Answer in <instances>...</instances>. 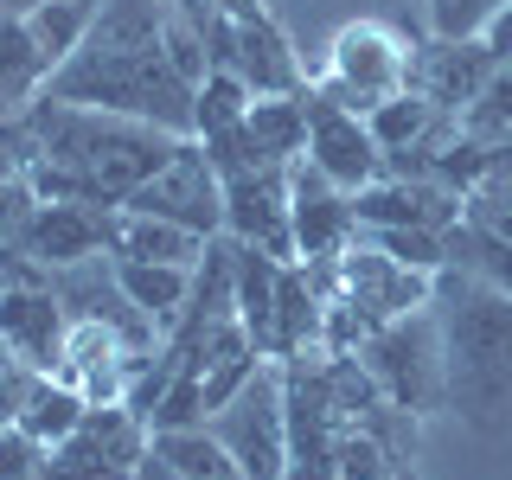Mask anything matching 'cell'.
Returning <instances> with one entry per match:
<instances>
[{
  "mask_svg": "<svg viewBox=\"0 0 512 480\" xmlns=\"http://www.w3.org/2000/svg\"><path fill=\"white\" fill-rule=\"evenodd\" d=\"M84 410H90V397L84 391H71L64 378H45V372H32V384H26V404H20V429L32 442H64L77 423H84Z\"/></svg>",
  "mask_w": 512,
  "mask_h": 480,
  "instance_id": "23",
  "label": "cell"
},
{
  "mask_svg": "<svg viewBox=\"0 0 512 480\" xmlns=\"http://www.w3.org/2000/svg\"><path fill=\"white\" fill-rule=\"evenodd\" d=\"M506 13V0H429L436 39H487V26Z\"/></svg>",
  "mask_w": 512,
  "mask_h": 480,
  "instance_id": "27",
  "label": "cell"
},
{
  "mask_svg": "<svg viewBox=\"0 0 512 480\" xmlns=\"http://www.w3.org/2000/svg\"><path fill=\"white\" fill-rule=\"evenodd\" d=\"M365 244H378L384 256L423 269V276H442L448 269V231H404V224H365Z\"/></svg>",
  "mask_w": 512,
  "mask_h": 480,
  "instance_id": "26",
  "label": "cell"
},
{
  "mask_svg": "<svg viewBox=\"0 0 512 480\" xmlns=\"http://www.w3.org/2000/svg\"><path fill=\"white\" fill-rule=\"evenodd\" d=\"M461 128H468L474 141H506L512 135V52L493 64V77L480 84V96L461 109Z\"/></svg>",
  "mask_w": 512,
  "mask_h": 480,
  "instance_id": "25",
  "label": "cell"
},
{
  "mask_svg": "<svg viewBox=\"0 0 512 480\" xmlns=\"http://www.w3.org/2000/svg\"><path fill=\"white\" fill-rule=\"evenodd\" d=\"M167 20H173V0H103L90 39L45 77L39 96L192 135V84L173 64Z\"/></svg>",
  "mask_w": 512,
  "mask_h": 480,
  "instance_id": "1",
  "label": "cell"
},
{
  "mask_svg": "<svg viewBox=\"0 0 512 480\" xmlns=\"http://www.w3.org/2000/svg\"><path fill=\"white\" fill-rule=\"evenodd\" d=\"M64 340H71V308H64L58 282H39L32 269L0 282V352L7 359L52 378L64 359Z\"/></svg>",
  "mask_w": 512,
  "mask_h": 480,
  "instance_id": "9",
  "label": "cell"
},
{
  "mask_svg": "<svg viewBox=\"0 0 512 480\" xmlns=\"http://www.w3.org/2000/svg\"><path fill=\"white\" fill-rule=\"evenodd\" d=\"M45 77H52V64L32 45V26L0 13V116H20L32 96L45 90Z\"/></svg>",
  "mask_w": 512,
  "mask_h": 480,
  "instance_id": "20",
  "label": "cell"
},
{
  "mask_svg": "<svg viewBox=\"0 0 512 480\" xmlns=\"http://www.w3.org/2000/svg\"><path fill=\"white\" fill-rule=\"evenodd\" d=\"M359 365L372 372V384L397 410H410V416L448 410L442 404V327H436V308H416L404 320L372 327L365 346H359Z\"/></svg>",
  "mask_w": 512,
  "mask_h": 480,
  "instance_id": "5",
  "label": "cell"
},
{
  "mask_svg": "<svg viewBox=\"0 0 512 480\" xmlns=\"http://www.w3.org/2000/svg\"><path fill=\"white\" fill-rule=\"evenodd\" d=\"M244 141L263 167H295L308 154V90L295 96H256L244 116Z\"/></svg>",
  "mask_w": 512,
  "mask_h": 480,
  "instance_id": "17",
  "label": "cell"
},
{
  "mask_svg": "<svg viewBox=\"0 0 512 480\" xmlns=\"http://www.w3.org/2000/svg\"><path fill=\"white\" fill-rule=\"evenodd\" d=\"M224 237L295 263V205H288V167H256L224 180Z\"/></svg>",
  "mask_w": 512,
  "mask_h": 480,
  "instance_id": "10",
  "label": "cell"
},
{
  "mask_svg": "<svg viewBox=\"0 0 512 480\" xmlns=\"http://www.w3.org/2000/svg\"><path fill=\"white\" fill-rule=\"evenodd\" d=\"M308 160L340 192H359V186L384 180V148H378L372 122L340 109V103H327L314 84H308Z\"/></svg>",
  "mask_w": 512,
  "mask_h": 480,
  "instance_id": "11",
  "label": "cell"
},
{
  "mask_svg": "<svg viewBox=\"0 0 512 480\" xmlns=\"http://www.w3.org/2000/svg\"><path fill=\"white\" fill-rule=\"evenodd\" d=\"M506 148H512V135H506Z\"/></svg>",
  "mask_w": 512,
  "mask_h": 480,
  "instance_id": "35",
  "label": "cell"
},
{
  "mask_svg": "<svg viewBox=\"0 0 512 480\" xmlns=\"http://www.w3.org/2000/svg\"><path fill=\"white\" fill-rule=\"evenodd\" d=\"M288 205H295V263H320V256H340L359 237L352 218V192H340L308 154L288 167Z\"/></svg>",
  "mask_w": 512,
  "mask_h": 480,
  "instance_id": "12",
  "label": "cell"
},
{
  "mask_svg": "<svg viewBox=\"0 0 512 480\" xmlns=\"http://www.w3.org/2000/svg\"><path fill=\"white\" fill-rule=\"evenodd\" d=\"M365 122H372V135L384 148V167H391V160H404L410 148H423V141L436 135V128L448 122V109H436L429 96H416V90H397L391 103H378Z\"/></svg>",
  "mask_w": 512,
  "mask_h": 480,
  "instance_id": "21",
  "label": "cell"
},
{
  "mask_svg": "<svg viewBox=\"0 0 512 480\" xmlns=\"http://www.w3.org/2000/svg\"><path fill=\"white\" fill-rule=\"evenodd\" d=\"M212 436L237 455L250 480H288V384L282 359H263L231 391V404L212 410Z\"/></svg>",
  "mask_w": 512,
  "mask_h": 480,
  "instance_id": "6",
  "label": "cell"
},
{
  "mask_svg": "<svg viewBox=\"0 0 512 480\" xmlns=\"http://www.w3.org/2000/svg\"><path fill=\"white\" fill-rule=\"evenodd\" d=\"M39 212V192H32V180H0V244H20L26 218Z\"/></svg>",
  "mask_w": 512,
  "mask_h": 480,
  "instance_id": "29",
  "label": "cell"
},
{
  "mask_svg": "<svg viewBox=\"0 0 512 480\" xmlns=\"http://www.w3.org/2000/svg\"><path fill=\"white\" fill-rule=\"evenodd\" d=\"M429 308L442 327V404L487 436H512V295L442 269Z\"/></svg>",
  "mask_w": 512,
  "mask_h": 480,
  "instance_id": "3",
  "label": "cell"
},
{
  "mask_svg": "<svg viewBox=\"0 0 512 480\" xmlns=\"http://www.w3.org/2000/svg\"><path fill=\"white\" fill-rule=\"evenodd\" d=\"M250 103H256V90L244 77L212 64V71L199 77V90H192V141H218V135H231V128H244Z\"/></svg>",
  "mask_w": 512,
  "mask_h": 480,
  "instance_id": "22",
  "label": "cell"
},
{
  "mask_svg": "<svg viewBox=\"0 0 512 480\" xmlns=\"http://www.w3.org/2000/svg\"><path fill=\"white\" fill-rule=\"evenodd\" d=\"M154 455L167 461L180 480H250L237 468V455L212 436V423H192V429H154Z\"/></svg>",
  "mask_w": 512,
  "mask_h": 480,
  "instance_id": "19",
  "label": "cell"
},
{
  "mask_svg": "<svg viewBox=\"0 0 512 480\" xmlns=\"http://www.w3.org/2000/svg\"><path fill=\"white\" fill-rule=\"evenodd\" d=\"M391 480H423V474H416V468H397V474H391Z\"/></svg>",
  "mask_w": 512,
  "mask_h": 480,
  "instance_id": "34",
  "label": "cell"
},
{
  "mask_svg": "<svg viewBox=\"0 0 512 480\" xmlns=\"http://www.w3.org/2000/svg\"><path fill=\"white\" fill-rule=\"evenodd\" d=\"M154 448V429L128 404H90L84 423L45 448L39 480H135Z\"/></svg>",
  "mask_w": 512,
  "mask_h": 480,
  "instance_id": "7",
  "label": "cell"
},
{
  "mask_svg": "<svg viewBox=\"0 0 512 480\" xmlns=\"http://www.w3.org/2000/svg\"><path fill=\"white\" fill-rule=\"evenodd\" d=\"M122 205L128 212H148V218H167V224H186L199 237H224V180L205 160L199 141H180V154L154 180H141Z\"/></svg>",
  "mask_w": 512,
  "mask_h": 480,
  "instance_id": "8",
  "label": "cell"
},
{
  "mask_svg": "<svg viewBox=\"0 0 512 480\" xmlns=\"http://www.w3.org/2000/svg\"><path fill=\"white\" fill-rule=\"evenodd\" d=\"M506 52H493V39H429L410 52V90L429 96L436 109L461 116V109L480 96V84L493 77V64Z\"/></svg>",
  "mask_w": 512,
  "mask_h": 480,
  "instance_id": "14",
  "label": "cell"
},
{
  "mask_svg": "<svg viewBox=\"0 0 512 480\" xmlns=\"http://www.w3.org/2000/svg\"><path fill=\"white\" fill-rule=\"evenodd\" d=\"M212 7H224L231 20H276V13H269L263 0H212Z\"/></svg>",
  "mask_w": 512,
  "mask_h": 480,
  "instance_id": "31",
  "label": "cell"
},
{
  "mask_svg": "<svg viewBox=\"0 0 512 480\" xmlns=\"http://www.w3.org/2000/svg\"><path fill=\"white\" fill-rule=\"evenodd\" d=\"M26 384H32V372H26L20 359H0V429H7V423H20Z\"/></svg>",
  "mask_w": 512,
  "mask_h": 480,
  "instance_id": "30",
  "label": "cell"
},
{
  "mask_svg": "<svg viewBox=\"0 0 512 480\" xmlns=\"http://www.w3.org/2000/svg\"><path fill=\"white\" fill-rule=\"evenodd\" d=\"M96 7H103V0H45L39 13H26V26H32V45H39V58L58 64L77 52V45L90 39V26H96Z\"/></svg>",
  "mask_w": 512,
  "mask_h": 480,
  "instance_id": "24",
  "label": "cell"
},
{
  "mask_svg": "<svg viewBox=\"0 0 512 480\" xmlns=\"http://www.w3.org/2000/svg\"><path fill=\"white\" fill-rule=\"evenodd\" d=\"M103 250L109 256H128V263H180V269H199L212 237L186 231V224H167V218H148V212H128V205H109L103 212Z\"/></svg>",
  "mask_w": 512,
  "mask_h": 480,
  "instance_id": "16",
  "label": "cell"
},
{
  "mask_svg": "<svg viewBox=\"0 0 512 480\" xmlns=\"http://www.w3.org/2000/svg\"><path fill=\"white\" fill-rule=\"evenodd\" d=\"M45 0H0V13H13V20H26V13H39Z\"/></svg>",
  "mask_w": 512,
  "mask_h": 480,
  "instance_id": "33",
  "label": "cell"
},
{
  "mask_svg": "<svg viewBox=\"0 0 512 480\" xmlns=\"http://www.w3.org/2000/svg\"><path fill=\"white\" fill-rule=\"evenodd\" d=\"M26 128L39 141V160H32L26 180L39 199H58V205H122L141 180H154L180 154V141H192L135 116L58 103V96H32Z\"/></svg>",
  "mask_w": 512,
  "mask_h": 480,
  "instance_id": "2",
  "label": "cell"
},
{
  "mask_svg": "<svg viewBox=\"0 0 512 480\" xmlns=\"http://www.w3.org/2000/svg\"><path fill=\"white\" fill-rule=\"evenodd\" d=\"M109 269H116L122 295L135 301L154 327H173V314H180L186 295H192V269H180V263H128V256H109Z\"/></svg>",
  "mask_w": 512,
  "mask_h": 480,
  "instance_id": "18",
  "label": "cell"
},
{
  "mask_svg": "<svg viewBox=\"0 0 512 480\" xmlns=\"http://www.w3.org/2000/svg\"><path fill=\"white\" fill-rule=\"evenodd\" d=\"M410 52L416 45L384 20H346L327 45V71L314 77V90L327 103L372 116L378 103H391L397 90H410Z\"/></svg>",
  "mask_w": 512,
  "mask_h": 480,
  "instance_id": "4",
  "label": "cell"
},
{
  "mask_svg": "<svg viewBox=\"0 0 512 480\" xmlns=\"http://www.w3.org/2000/svg\"><path fill=\"white\" fill-rule=\"evenodd\" d=\"M487 39H493V52H512V0H506V13L487 26Z\"/></svg>",
  "mask_w": 512,
  "mask_h": 480,
  "instance_id": "32",
  "label": "cell"
},
{
  "mask_svg": "<svg viewBox=\"0 0 512 480\" xmlns=\"http://www.w3.org/2000/svg\"><path fill=\"white\" fill-rule=\"evenodd\" d=\"M103 212L109 205H58V199H39V212L26 218L20 244H13V256L32 269H77L90 263V256H109L103 250Z\"/></svg>",
  "mask_w": 512,
  "mask_h": 480,
  "instance_id": "15",
  "label": "cell"
},
{
  "mask_svg": "<svg viewBox=\"0 0 512 480\" xmlns=\"http://www.w3.org/2000/svg\"><path fill=\"white\" fill-rule=\"evenodd\" d=\"M45 468V442H32L20 423L0 429V480H39Z\"/></svg>",
  "mask_w": 512,
  "mask_h": 480,
  "instance_id": "28",
  "label": "cell"
},
{
  "mask_svg": "<svg viewBox=\"0 0 512 480\" xmlns=\"http://www.w3.org/2000/svg\"><path fill=\"white\" fill-rule=\"evenodd\" d=\"M352 218L365 224H404V231H455L468 218V199L448 192L436 180H416V173H384V180L352 192Z\"/></svg>",
  "mask_w": 512,
  "mask_h": 480,
  "instance_id": "13",
  "label": "cell"
}]
</instances>
